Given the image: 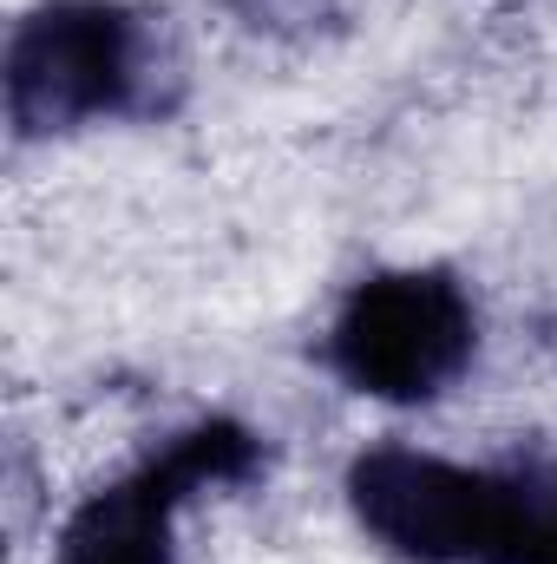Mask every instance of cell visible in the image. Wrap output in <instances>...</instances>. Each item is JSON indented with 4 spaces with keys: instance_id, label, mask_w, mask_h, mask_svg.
<instances>
[{
    "instance_id": "cell-1",
    "label": "cell",
    "mask_w": 557,
    "mask_h": 564,
    "mask_svg": "<svg viewBox=\"0 0 557 564\" xmlns=\"http://www.w3.org/2000/svg\"><path fill=\"white\" fill-rule=\"evenodd\" d=\"M361 525L419 564H557V486L381 446L348 473Z\"/></svg>"
},
{
    "instance_id": "cell-4",
    "label": "cell",
    "mask_w": 557,
    "mask_h": 564,
    "mask_svg": "<svg viewBox=\"0 0 557 564\" xmlns=\"http://www.w3.org/2000/svg\"><path fill=\"white\" fill-rule=\"evenodd\" d=\"M256 466V440L243 426H197L184 433L164 459L139 466L132 479L92 492L66 539H59V564H171V519L197 486L217 479H243Z\"/></svg>"
},
{
    "instance_id": "cell-3",
    "label": "cell",
    "mask_w": 557,
    "mask_h": 564,
    "mask_svg": "<svg viewBox=\"0 0 557 564\" xmlns=\"http://www.w3.org/2000/svg\"><path fill=\"white\" fill-rule=\"evenodd\" d=\"M348 388L374 401H426L472 361V308L459 282L433 270L361 282L328 335Z\"/></svg>"
},
{
    "instance_id": "cell-2",
    "label": "cell",
    "mask_w": 557,
    "mask_h": 564,
    "mask_svg": "<svg viewBox=\"0 0 557 564\" xmlns=\"http://www.w3.org/2000/svg\"><path fill=\"white\" fill-rule=\"evenodd\" d=\"M144 66H151V46L125 7L53 0L7 46V112L26 139L125 112L139 106Z\"/></svg>"
}]
</instances>
